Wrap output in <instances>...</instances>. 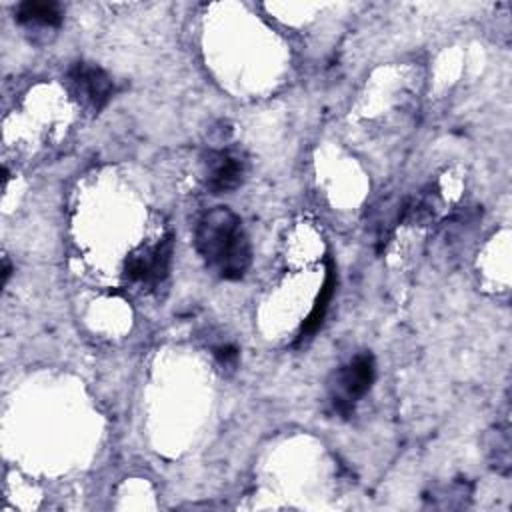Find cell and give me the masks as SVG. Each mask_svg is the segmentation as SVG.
Listing matches in <instances>:
<instances>
[{
    "label": "cell",
    "mask_w": 512,
    "mask_h": 512,
    "mask_svg": "<svg viewBox=\"0 0 512 512\" xmlns=\"http://www.w3.org/2000/svg\"><path fill=\"white\" fill-rule=\"evenodd\" d=\"M194 248L222 280H240L252 266L250 238L240 216L228 206H214L196 220Z\"/></svg>",
    "instance_id": "obj_1"
},
{
    "label": "cell",
    "mask_w": 512,
    "mask_h": 512,
    "mask_svg": "<svg viewBox=\"0 0 512 512\" xmlns=\"http://www.w3.org/2000/svg\"><path fill=\"white\" fill-rule=\"evenodd\" d=\"M376 378V364L370 352L356 354L348 364L340 366L330 384V400L342 418L354 414V406L362 400Z\"/></svg>",
    "instance_id": "obj_2"
},
{
    "label": "cell",
    "mask_w": 512,
    "mask_h": 512,
    "mask_svg": "<svg viewBox=\"0 0 512 512\" xmlns=\"http://www.w3.org/2000/svg\"><path fill=\"white\" fill-rule=\"evenodd\" d=\"M172 254H174V240L172 234L162 236L150 246H142L134 252H130L124 260V280L130 284H140L146 288H156L162 284L172 266Z\"/></svg>",
    "instance_id": "obj_3"
},
{
    "label": "cell",
    "mask_w": 512,
    "mask_h": 512,
    "mask_svg": "<svg viewBox=\"0 0 512 512\" xmlns=\"http://www.w3.org/2000/svg\"><path fill=\"white\" fill-rule=\"evenodd\" d=\"M246 178V158L234 148H208L202 154V182L212 194H228Z\"/></svg>",
    "instance_id": "obj_4"
},
{
    "label": "cell",
    "mask_w": 512,
    "mask_h": 512,
    "mask_svg": "<svg viewBox=\"0 0 512 512\" xmlns=\"http://www.w3.org/2000/svg\"><path fill=\"white\" fill-rule=\"evenodd\" d=\"M68 80L76 94L92 112H100L114 94V82L100 66L84 60L72 62L68 68Z\"/></svg>",
    "instance_id": "obj_5"
},
{
    "label": "cell",
    "mask_w": 512,
    "mask_h": 512,
    "mask_svg": "<svg viewBox=\"0 0 512 512\" xmlns=\"http://www.w3.org/2000/svg\"><path fill=\"white\" fill-rule=\"evenodd\" d=\"M336 284H338V276H336V264H334V258L330 254H326V272H324V280H322V286H320V292L316 294L314 298V304L308 312V316L304 318L302 326H300V332H298V338H296V344H302L304 340L312 338L324 318H326V312L330 308V302L334 298V292H336Z\"/></svg>",
    "instance_id": "obj_6"
},
{
    "label": "cell",
    "mask_w": 512,
    "mask_h": 512,
    "mask_svg": "<svg viewBox=\"0 0 512 512\" xmlns=\"http://www.w3.org/2000/svg\"><path fill=\"white\" fill-rule=\"evenodd\" d=\"M14 20L22 26H40V28H58L64 20V12L58 2H38L26 0L14 8Z\"/></svg>",
    "instance_id": "obj_7"
},
{
    "label": "cell",
    "mask_w": 512,
    "mask_h": 512,
    "mask_svg": "<svg viewBox=\"0 0 512 512\" xmlns=\"http://www.w3.org/2000/svg\"><path fill=\"white\" fill-rule=\"evenodd\" d=\"M214 358L222 368L234 370L240 360V350L234 344H220L214 348Z\"/></svg>",
    "instance_id": "obj_8"
},
{
    "label": "cell",
    "mask_w": 512,
    "mask_h": 512,
    "mask_svg": "<svg viewBox=\"0 0 512 512\" xmlns=\"http://www.w3.org/2000/svg\"><path fill=\"white\" fill-rule=\"evenodd\" d=\"M4 268H2V286L8 282V278H10V272H12V266H10V262H8V258L4 256Z\"/></svg>",
    "instance_id": "obj_9"
}]
</instances>
